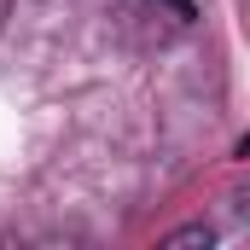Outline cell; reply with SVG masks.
<instances>
[{
    "instance_id": "6da1fadb",
    "label": "cell",
    "mask_w": 250,
    "mask_h": 250,
    "mask_svg": "<svg viewBox=\"0 0 250 250\" xmlns=\"http://www.w3.org/2000/svg\"><path fill=\"white\" fill-rule=\"evenodd\" d=\"M169 245H209V227H187V233H169Z\"/></svg>"
},
{
    "instance_id": "7a4b0ae2",
    "label": "cell",
    "mask_w": 250,
    "mask_h": 250,
    "mask_svg": "<svg viewBox=\"0 0 250 250\" xmlns=\"http://www.w3.org/2000/svg\"><path fill=\"white\" fill-rule=\"evenodd\" d=\"M157 6H163V12H169V18H181V23H187L192 12H198V0H157Z\"/></svg>"
}]
</instances>
